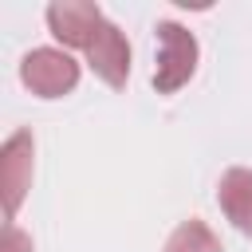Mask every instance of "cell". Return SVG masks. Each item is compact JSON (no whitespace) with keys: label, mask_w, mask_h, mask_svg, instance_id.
Here are the masks:
<instances>
[{"label":"cell","mask_w":252,"mask_h":252,"mask_svg":"<svg viewBox=\"0 0 252 252\" xmlns=\"http://www.w3.org/2000/svg\"><path fill=\"white\" fill-rule=\"evenodd\" d=\"M158 67H154V87L161 94H173L177 87L189 83V75L197 71V39L189 28L161 20L158 28Z\"/></svg>","instance_id":"cell-1"},{"label":"cell","mask_w":252,"mask_h":252,"mask_svg":"<svg viewBox=\"0 0 252 252\" xmlns=\"http://www.w3.org/2000/svg\"><path fill=\"white\" fill-rule=\"evenodd\" d=\"M20 79L39 98H63L79 83V63L63 47H35L20 63Z\"/></svg>","instance_id":"cell-2"},{"label":"cell","mask_w":252,"mask_h":252,"mask_svg":"<svg viewBox=\"0 0 252 252\" xmlns=\"http://www.w3.org/2000/svg\"><path fill=\"white\" fill-rule=\"evenodd\" d=\"M47 28L59 43L67 47H91L94 32L102 28V8L91 4V0H55L47 8Z\"/></svg>","instance_id":"cell-3"},{"label":"cell","mask_w":252,"mask_h":252,"mask_svg":"<svg viewBox=\"0 0 252 252\" xmlns=\"http://www.w3.org/2000/svg\"><path fill=\"white\" fill-rule=\"evenodd\" d=\"M87 63L106 87H126V79H130V43L110 20H102V28L94 32V39L87 47Z\"/></svg>","instance_id":"cell-4"},{"label":"cell","mask_w":252,"mask_h":252,"mask_svg":"<svg viewBox=\"0 0 252 252\" xmlns=\"http://www.w3.org/2000/svg\"><path fill=\"white\" fill-rule=\"evenodd\" d=\"M32 134L28 130H16L8 142H4V154H0V181H4V205H8V220L16 217L24 193L32 189Z\"/></svg>","instance_id":"cell-5"},{"label":"cell","mask_w":252,"mask_h":252,"mask_svg":"<svg viewBox=\"0 0 252 252\" xmlns=\"http://www.w3.org/2000/svg\"><path fill=\"white\" fill-rule=\"evenodd\" d=\"M217 205L232 220V228L252 236V169H244V165L224 169L217 181Z\"/></svg>","instance_id":"cell-6"},{"label":"cell","mask_w":252,"mask_h":252,"mask_svg":"<svg viewBox=\"0 0 252 252\" xmlns=\"http://www.w3.org/2000/svg\"><path fill=\"white\" fill-rule=\"evenodd\" d=\"M161 252H220V236H217L205 220L189 217V220H181V224L169 232V240H165Z\"/></svg>","instance_id":"cell-7"},{"label":"cell","mask_w":252,"mask_h":252,"mask_svg":"<svg viewBox=\"0 0 252 252\" xmlns=\"http://www.w3.org/2000/svg\"><path fill=\"white\" fill-rule=\"evenodd\" d=\"M4 252H32V236L20 232L16 224H8V232H4Z\"/></svg>","instance_id":"cell-8"}]
</instances>
